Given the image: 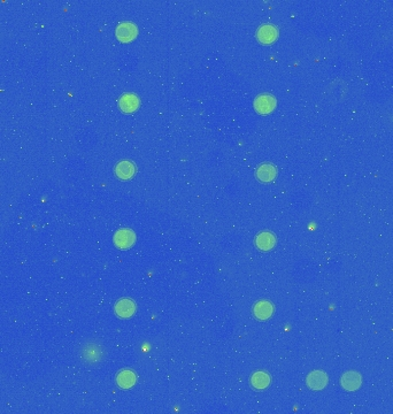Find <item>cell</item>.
Wrapping results in <instances>:
<instances>
[{
    "label": "cell",
    "mask_w": 393,
    "mask_h": 414,
    "mask_svg": "<svg viewBox=\"0 0 393 414\" xmlns=\"http://www.w3.org/2000/svg\"><path fill=\"white\" fill-rule=\"evenodd\" d=\"M137 27L135 23L132 22H121L118 27H116L115 35L118 39L122 43H129L136 38L137 36Z\"/></svg>",
    "instance_id": "6da1fadb"
},
{
    "label": "cell",
    "mask_w": 393,
    "mask_h": 414,
    "mask_svg": "<svg viewBox=\"0 0 393 414\" xmlns=\"http://www.w3.org/2000/svg\"><path fill=\"white\" fill-rule=\"evenodd\" d=\"M136 242V235L132 230L128 228L120 229L114 235V244L119 249H129Z\"/></svg>",
    "instance_id": "7a4b0ae2"
},
{
    "label": "cell",
    "mask_w": 393,
    "mask_h": 414,
    "mask_svg": "<svg viewBox=\"0 0 393 414\" xmlns=\"http://www.w3.org/2000/svg\"><path fill=\"white\" fill-rule=\"evenodd\" d=\"M276 107V99L271 95H259L254 100V108L260 114H269Z\"/></svg>",
    "instance_id": "3957f363"
},
{
    "label": "cell",
    "mask_w": 393,
    "mask_h": 414,
    "mask_svg": "<svg viewBox=\"0 0 393 414\" xmlns=\"http://www.w3.org/2000/svg\"><path fill=\"white\" fill-rule=\"evenodd\" d=\"M307 386L314 391L322 390L328 384V375L322 371H314L309 373L306 379Z\"/></svg>",
    "instance_id": "277c9868"
},
{
    "label": "cell",
    "mask_w": 393,
    "mask_h": 414,
    "mask_svg": "<svg viewBox=\"0 0 393 414\" xmlns=\"http://www.w3.org/2000/svg\"><path fill=\"white\" fill-rule=\"evenodd\" d=\"M257 37L262 44H271L277 39L278 30L273 24H265L258 29Z\"/></svg>",
    "instance_id": "5b68a950"
},
{
    "label": "cell",
    "mask_w": 393,
    "mask_h": 414,
    "mask_svg": "<svg viewBox=\"0 0 393 414\" xmlns=\"http://www.w3.org/2000/svg\"><path fill=\"white\" fill-rule=\"evenodd\" d=\"M341 387L348 391H355L361 387L362 376L358 372H348L341 376Z\"/></svg>",
    "instance_id": "8992f818"
},
{
    "label": "cell",
    "mask_w": 393,
    "mask_h": 414,
    "mask_svg": "<svg viewBox=\"0 0 393 414\" xmlns=\"http://www.w3.org/2000/svg\"><path fill=\"white\" fill-rule=\"evenodd\" d=\"M119 106L121 111L125 113H132L135 112L138 106H139V99L137 98L136 95L133 94H124L121 96L119 100Z\"/></svg>",
    "instance_id": "52a82bcc"
},
{
    "label": "cell",
    "mask_w": 393,
    "mask_h": 414,
    "mask_svg": "<svg viewBox=\"0 0 393 414\" xmlns=\"http://www.w3.org/2000/svg\"><path fill=\"white\" fill-rule=\"evenodd\" d=\"M136 311V305L132 302L131 299H121L118 302V304L115 305V312L120 317H123V319H128L130 317L133 313Z\"/></svg>",
    "instance_id": "ba28073f"
},
{
    "label": "cell",
    "mask_w": 393,
    "mask_h": 414,
    "mask_svg": "<svg viewBox=\"0 0 393 414\" xmlns=\"http://www.w3.org/2000/svg\"><path fill=\"white\" fill-rule=\"evenodd\" d=\"M136 173V167L135 164L129 160H122L120 161L115 167V174L121 179H129L131 178Z\"/></svg>",
    "instance_id": "9c48e42d"
},
{
    "label": "cell",
    "mask_w": 393,
    "mask_h": 414,
    "mask_svg": "<svg viewBox=\"0 0 393 414\" xmlns=\"http://www.w3.org/2000/svg\"><path fill=\"white\" fill-rule=\"evenodd\" d=\"M253 312L259 320H267L273 315L274 306L268 300H261L256 304Z\"/></svg>",
    "instance_id": "30bf717a"
},
{
    "label": "cell",
    "mask_w": 393,
    "mask_h": 414,
    "mask_svg": "<svg viewBox=\"0 0 393 414\" xmlns=\"http://www.w3.org/2000/svg\"><path fill=\"white\" fill-rule=\"evenodd\" d=\"M256 244L260 250L262 251H269L275 246L276 244V238L271 233L265 232L259 234L256 238Z\"/></svg>",
    "instance_id": "8fae6325"
},
{
    "label": "cell",
    "mask_w": 393,
    "mask_h": 414,
    "mask_svg": "<svg viewBox=\"0 0 393 414\" xmlns=\"http://www.w3.org/2000/svg\"><path fill=\"white\" fill-rule=\"evenodd\" d=\"M276 174H277L276 167L271 164H263L257 170V177L262 182L274 181Z\"/></svg>",
    "instance_id": "7c38bea8"
},
{
    "label": "cell",
    "mask_w": 393,
    "mask_h": 414,
    "mask_svg": "<svg viewBox=\"0 0 393 414\" xmlns=\"http://www.w3.org/2000/svg\"><path fill=\"white\" fill-rule=\"evenodd\" d=\"M251 384L258 390H262L270 384V376L265 372H257L251 378Z\"/></svg>",
    "instance_id": "4fadbf2b"
},
{
    "label": "cell",
    "mask_w": 393,
    "mask_h": 414,
    "mask_svg": "<svg viewBox=\"0 0 393 414\" xmlns=\"http://www.w3.org/2000/svg\"><path fill=\"white\" fill-rule=\"evenodd\" d=\"M118 384L120 388L122 389H129L131 388L136 382V375L130 371H123L121 372L118 376Z\"/></svg>",
    "instance_id": "5bb4252c"
},
{
    "label": "cell",
    "mask_w": 393,
    "mask_h": 414,
    "mask_svg": "<svg viewBox=\"0 0 393 414\" xmlns=\"http://www.w3.org/2000/svg\"><path fill=\"white\" fill-rule=\"evenodd\" d=\"M94 353L102 355L100 350L95 348L94 345H92L90 346V348H87L84 352H83V357H84V359H86V360H89V361H98L99 357L98 355H94Z\"/></svg>",
    "instance_id": "9a60e30c"
}]
</instances>
